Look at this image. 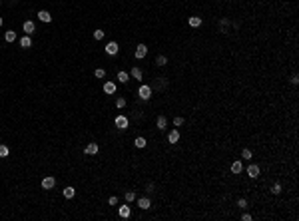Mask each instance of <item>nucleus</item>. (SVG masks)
I'll use <instances>...</instances> for the list:
<instances>
[{
	"label": "nucleus",
	"mask_w": 299,
	"mask_h": 221,
	"mask_svg": "<svg viewBox=\"0 0 299 221\" xmlns=\"http://www.w3.org/2000/svg\"><path fill=\"white\" fill-rule=\"evenodd\" d=\"M130 76H132L134 80H144V74H142V70H140L138 66L132 68V74H130Z\"/></svg>",
	"instance_id": "nucleus-15"
},
{
	"label": "nucleus",
	"mask_w": 299,
	"mask_h": 221,
	"mask_svg": "<svg viewBox=\"0 0 299 221\" xmlns=\"http://www.w3.org/2000/svg\"><path fill=\"white\" fill-rule=\"evenodd\" d=\"M118 215H120L122 219H128L130 215H132V209H130V205H128V203H126V205H122V207L118 209Z\"/></svg>",
	"instance_id": "nucleus-8"
},
{
	"label": "nucleus",
	"mask_w": 299,
	"mask_h": 221,
	"mask_svg": "<svg viewBox=\"0 0 299 221\" xmlns=\"http://www.w3.org/2000/svg\"><path fill=\"white\" fill-rule=\"evenodd\" d=\"M134 145H136V148H146V138H136Z\"/></svg>",
	"instance_id": "nucleus-25"
},
{
	"label": "nucleus",
	"mask_w": 299,
	"mask_h": 221,
	"mask_svg": "<svg viewBox=\"0 0 299 221\" xmlns=\"http://www.w3.org/2000/svg\"><path fill=\"white\" fill-rule=\"evenodd\" d=\"M118 80L122 84H128V80H130V74L128 72H118Z\"/></svg>",
	"instance_id": "nucleus-20"
},
{
	"label": "nucleus",
	"mask_w": 299,
	"mask_h": 221,
	"mask_svg": "<svg viewBox=\"0 0 299 221\" xmlns=\"http://www.w3.org/2000/svg\"><path fill=\"white\" fill-rule=\"evenodd\" d=\"M237 207H239V209H245V207H247V199H243V197L237 199Z\"/></svg>",
	"instance_id": "nucleus-28"
},
{
	"label": "nucleus",
	"mask_w": 299,
	"mask_h": 221,
	"mask_svg": "<svg viewBox=\"0 0 299 221\" xmlns=\"http://www.w3.org/2000/svg\"><path fill=\"white\" fill-rule=\"evenodd\" d=\"M38 18H40L42 22H52V16H50L48 10H40V12H38Z\"/></svg>",
	"instance_id": "nucleus-14"
},
{
	"label": "nucleus",
	"mask_w": 299,
	"mask_h": 221,
	"mask_svg": "<svg viewBox=\"0 0 299 221\" xmlns=\"http://www.w3.org/2000/svg\"><path fill=\"white\" fill-rule=\"evenodd\" d=\"M14 2H16V0H14Z\"/></svg>",
	"instance_id": "nucleus-38"
},
{
	"label": "nucleus",
	"mask_w": 299,
	"mask_h": 221,
	"mask_svg": "<svg viewBox=\"0 0 299 221\" xmlns=\"http://www.w3.org/2000/svg\"><path fill=\"white\" fill-rule=\"evenodd\" d=\"M138 94H140V98H142L144 102H146V100H150V98H152V86L142 84V86H140V90H138Z\"/></svg>",
	"instance_id": "nucleus-1"
},
{
	"label": "nucleus",
	"mask_w": 299,
	"mask_h": 221,
	"mask_svg": "<svg viewBox=\"0 0 299 221\" xmlns=\"http://www.w3.org/2000/svg\"><path fill=\"white\" fill-rule=\"evenodd\" d=\"M116 108H120V110H122V108H126V98H118V100H116Z\"/></svg>",
	"instance_id": "nucleus-27"
},
{
	"label": "nucleus",
	"mask_w": 299,
	"mask_h": 221,
	"mask_svg": "<svg viewBox=\"0 0 299 221\" xmlns=\"http://www.w3.org/2000/svg\"><path fill=\"white\" fill-rule=\"evenodd\" d=\"M62 193H64V197H66V199H72L76 195V189H74V187H64Z\"/></svg>",
	"instance_id": "nucleus-19"
},
{
	"label": "nucleus",
	"mask_w": 299,
	"mask_h": 221,
	"mask_svg": "<svg viewBox=\"0 0 299 221\" xmlns=\"http://www.w3.org/2000/svg\"><path fill=\"white\" fill-rule=\"evenodd\" d=\"M10 153V149H8V145H4V143H0V158H6V155Z\"/></svg>",
	"instance_id": "nucleus-22"
},
{
	"label": "nucleus",
	"mask_w": 299,
	"mask_h": 221,
	"mask_svg": "<svg viewBox=\"0 0 299 221\" xmlns=\"http://www.w3.org/2000/svg\"><path fill=\"white\" fill-rule=\"evenodd\" d=\"M30 46H32V38L28 34L22 36V38H20V48H30Z\"/></svg>",
	"instance_id": "nucleus-17"
},
{
	"label": "nucleus",
	"mask_w": 299,
	"mask_h": 221,
	"mask_svg": "<svg viewBox=\"0 0 299 221\" xmlns=\"http://www.w3.org/2000/svg\"><path fill=\"white\" fill-rule=\"evenodd\" d=\"M94 76H96V78H104V76H106V70H104V68H96Z\"/></svg>",
	"instance_id": "nucleus-26"
},
{
	"label": "nucleus",
	"mask_w": 299,
	"mask_h": 221,
	"mask_svg": "<svg viewBox=\"0 0 299 221\" xmlns=\"http://www.w3.org/2000/svg\"><path fill=\"white\" fill-rule=\"evenodd\" d=\"M146 191H154V183H148V185H146Z\"/></svg>",
	"instance_id": "nucleus-36"
},
{
	"label": "nucleus",
	"mask_w": 299,
	"mask_h": 221,
	"mask_svg": "<svg viewBox=\"0 0 299 221\" xmlns=\"http://www.w3.org/2000/svg\"><path fill=\"white\" fill-rule=\"evenodd\" d=\"M84 152L88 153V155H94V153H98V152H100V145H98V143H88V145H86V149H84Z\"/></svg>",
	"instance_id": "nucleus-12"
},
{
	"label": "nucleus",
	"mask_w": 299,
	"mask_h": 221,
	"mask_svg": "<svg viewBox=\"0 0 299 221\" xmlns=\"http://www.w3.org/2000/svg\"><path fill=\"white\" fill-rule=\"evenodd\" d=\"M173 126H183V118L182 116H176V118H173Z\"/></svg>",
	"instance_id": "nucleus-30"
},
{
	"label": "nucleus",
	"mask_w": 299,
	"mask_h": 221,
	"mask_svg": "<svg viewBox=\"0 0 299 221\" xmlns=\"http://www.w3.org/2000/svg\"><path fill=\"white\" fill-rule=\"evenodd\" d=\"M168 142H170V143H178L179 142V132L178 130H172L170 133H168Z\"/></svg>",
	"instance_id": "nucleus-13"
},
{
	"label": "nucleus",
	"mask_w": 299,
	"mask_h": 221,
	"mask_svg": "<svg viewBox=\"0 0 299 221\" xmlns=\"http://www.w3.org/2000/svg\"><path fill=\"white\" fill-rule=\"evenodd\" d=\"M54 185H56V179H54V175H46L44 179H42V187H44V189H52Z\"/></svg>",
	"instance_id": "nucleus-6"
},
{
	"label": "nucleus",
	"mask_w": 299,
	"mask_h": 221,
	"mask_svg": "<svg viewBox=\"0 0 299 221\" xmlns=\"http://www.w3.org/2000/svg\"><path fill=\"white\" fill-rule=\"evenodd\" d=\"M104 92H106V94H110V96L116 94V84H114V82H106L104 84Z\"/></svg>",
	"instance_id": "nucleus-16"
},
{
	"label": "nucleus",
	"mask_w": 299,
	"mask_h": 221,
	"mask_svg": "<svg viewBox=\"0 0 299 221\" xmlns=\"http://www.w3.org/2000/svg\"><path fill=\"white\" fill-rule=\"evenodd\" d=\"M247 175H249V177H253V179H255V177L259 175V165H255V163L247 165Z\"/></svg>",
	"instance_id": "nucleus-11"
},
{
	"label": "nucleus",
	"mask_w": 299,
	"mask_h": 221,
	"mask_svg": "<svg viewBox=\"0 0 299 221\" xmlns=\"http://www.w3.org/2000/svg\"><path fill=\"white\" fill-rule=\"evenodd\" d=\"M134 54H136V58H138V60H142V58H146V54H148V46H146V44H138Z\"/></svg>",
	"instance_id": "nucleus-3"
},
{
	"label": "nucleus",
	"mask_w": 299,
	"mask_h": 221,
	"mask_svg": "<svg viewBox=\"0 0 299 221\" xmlns=\"http://www.w3.org/2000/svg\"><path fill=\"white\" fill-rule=\"evenodd\" d=\"M297 82H299V76H297V74H293V76H291V84H293V86H295Z\"/></svg>",
	"instance_id": "nucleus-34"
},
{
	"label": "nucleus",
	"mask_w": 299,
	"mask_h": 221,
	"mask_svg": "<svg viewBox=\"0 0 299 221\" xmlns=\"http://www.w3.org/2000/svg\"><path fill=\"white\" fill-rule=\"evenodd\" d=\"M251 155H253L251 149H243V152H241V158H243V159H251Z\"/></svg>",
	"instance_id": "nucleus-29"
},
{
	"label": "nucleus",
	"mask_w": 299,
	"mask_h": 221,
	"mask_svg": "<svg viewBox=\"0 0 299 221\" xmlns=\"http://www.w3.org/2000/svg\"><path fill=\"white\" fill-rule=\"evenodd\" d=\"M273 193H275V195H279V193H281V183H273Z\"/></svg>",
	"instance_id": "nucleus-31"
},
{
	"label": "nucleus",
	"mask_w": 299,
	"mask_h": 221,
	"mask_svg": "<svg viewBox=\"0 0 299 221\" xmlns=\"http://www.w3.org/2000/svg\"><path fill=\"white\" fill-rule=\"evenodd\" d=\"M156 126L160 128V130H164V128L168 126V118H166V116H157V120H156Z\"/></svg>",
	"instance_id": "nucleus-18"
},
{
	"label": "nucleus",
	"mask_w": 299,
	"mask_h": 221,
	"mask_svg": "<svg viewBox=\"0 0 299 221\" xmlns=\"http://www.w3.org/2000/svg\"><path fill=\"white\" fill-rule=\"evenodd\" d=\"M188 24L192 26V28H199V26H202V18H199V16H189Z\"/></svg>",
	"instance_id": "nucleus-10"
},
{
	"label": "nucleus",
	"mask_w": 299,
	"mask_h": 221,
	"mask_svg": "<svg viewBox=\"0 0 299 221\" xmlns=\"http://www.w3.org/2000/svg\"><path fill=\"white\" fill-rule=\"evenodd\" d=\"M2 24H4V20H2V18H0V26H2Z\"/></svg>",
	"instance_id": "nucleus-37"
},
{
	"label": "nucleus",
	"mask_w": 299,
	"mask_h": 221,
	"mask_svg": "<svg viewBox=\"0 0 299 221\" xmlns=\"http://www.w3.org/2000/svg\"><path fill=\"white\" fill-rule=\"evenodd\" d=\"M156 64H157V66H166V64H168V58L164 56V54H162V56H157V58H156Z\"/></svg>",
	"instance_id": "nucleus-24"
},
{
	"label": "nucleus",
	"mask_w": 299,
	"mask_h": 221,
	"mask_svg": "<svg viewBox=\"0 0 299 221\" xmlns=\"http://www.w3.org/2000/svg\"><path fill=\"white\" fill-rule=\"evenodd\" d=\"M4 40H6V42H14L16 40V32L14 30H8L6 34H4Z\"/></svg>",
	"instance_id": "nucleus-21"
},
{
	"label": "nucleus",
	"mask_w": 299,
	"mask_h": 221,
	"mask_svg": "<svg viewBox=\"0 0 299 221\" xmlns=\"http://www.w3.org/2000/svg\"><path fill=\"white\" fill-rule=\"evenodd\" d=\"M108 203H110V205H118V197H116V195H112L110 199H108Z\"/></svg>",
	"instance_id": "nucleus-33"
},
{
	"label": "nucleus",
	"mask_w": 299,
	"mask_h": 221,
	"mask_svg": "<svg viewBox=\"0 0 299 221\" xmlns=\"http://www.w3.org/2000/svg\"><path fill=\"white\" fill-rule=\"evenodd\" d=\"M22 30H24V34L32 36V34L36 32V26H34V22H32V20H26V22L22 24Z\"/></svg>",
	"instance_id": "nucleus-4"
},
{
	"label": "nucleus",
	"mask_w": 299,
	"mask_h": 221,
	"mask_svg": "<svg viewBox=\"0 0 299 221\" xmlns=\"http://www.w3.org/2000/svg\"><path fill=\"white\" fill-rule=\"evenodd\" d=\"M114 123H116V128H118V130H126V128H128V118L120 114V116H116Z\"/></svg>",
	"instance_id": "nucleus-2"
},
{
	"label": "nucleus",
	"mask_w": 299,
	"mask_h": 221,
	"mask_svg": "<svg viewBox=\"0 0 299 221\" xmlns=\"http://www.w3.org/2000/svg\"><path fill=\"white\" fill-rule=\"evenodd\" d=\"M241 219H243V221H251L253 217H251V215H249V213H243V215H241Z\"/></svg>",
	"instance_id": "nucleus-35"
},
{
	"label": "nucleus",
	"mask_w": 299,
	"mask_h": 221,
	"mask_svg": "<svg viewBox=\"0 0 299 221\" xmlns=\"http://www.w3.org/2000/svg\"><path fill=\"white\" fill-rule=\"evenodd\" d=\"M138 207L142 209V211H144V209H150V207H152V201H150L148 197H140V199H138Z\"/></svg>",
	"instance_id": "nucleus-9"
},
{
	"label": "nucleus",
	"mask_w": 299,
	"mask_h": 221,
	"mask_svg": "<svg viewBox=\"0 0 299 221\" xmlns=\"http://www.w3.org/2000/svg\"><path fill=\"white\" fill-rule=\"evenodd\" d=\"M104 50H106V54H110V56H116L118 50H120V46L116 44V42H108V44L104 46Z\"/></svg>",
	"instance_id": "nucleus-5"
},
{
	"label": "nucleus",
	"mask_w": 299,
	"mask_h": 221,
	"mask_svg": "<svg viewBox=\"0 0 299 221\" xmlns=\"http://www.w3.org/2000/svg\"><path fill=\"white\" fill-rule=\"evenodd\" d=\"M136 199H138V197H136V191H126V201H128V203L136 201Z\"/></svg>",
	"instance_id": "nucleus-23"
},
{
	"label": "nucleus",
	"mask_w": 299,
	"mask_h": 221,
	"mask_svg": "<svg viewBox=\"0 0 299 221\" xmlns=\"http://www.w3.org/2000/svg\"><path fill=\"white\" fill-rule=\"evenodd\" d=\"M94 38H96V40H102V38H104V32H102V30H96V32H94Z\"/></svg>",
	"instance_id": "nucleus-32"
},
{
	"label": "nucleus",
	"mask_w": 299,
	"mask_h": 221,
	"mask_svg": "<svg viewBox=\"0 0 299 221\" xmlns=\"http://www.w3.org/2000/svg\"><path fill=\"white\" fill-rule=\"evenodd\" d=\"M241 171H243V163H241V159H235V161L231 163V173H233V175H239Z\"/></svg>",
	"instance_id": "nucleus-7"
}]
</instances>
